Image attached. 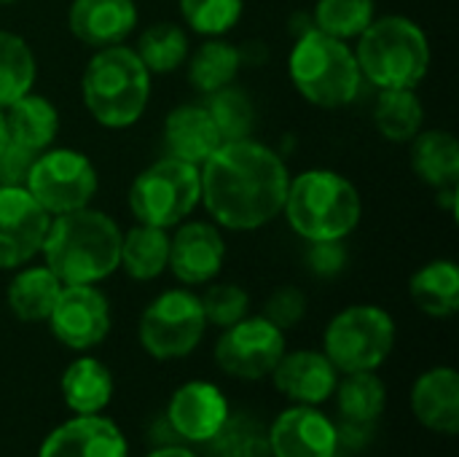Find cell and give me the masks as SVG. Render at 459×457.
<instances>
[{"mask_svg":"<svg viewBox=\"0 0 459 457\" xmlns=\"http://www.w3.org/2000/svg\"><path fill=\"white\" fill-rule=\"evenodd\" d=\"M199 175L202 205L221 229L255 232L282 215L290 183L288 164L255 137L221 143Z\"/></svg>","mask_w":459,"mask_h":457,"instance_id":"6da1fadb","label":"cell"},{"mask_svg":"<svg viewBox=\"0 0 459 457\" xmlns=\"http://www.w3.org/2000/svg\"><path fill=\"white\" fill-rule=\"evenodd\" d=\"M121 234L108 213L89 205L51 218L40 256L62 286H97L118 269Z\"/></svg>","mask_w":459,"mask_h":457,"instance_id":"7a4b0ae2","label":"cell"},{"mask_svg":"<svg viewBox=\"0 0 459 457\" xmlns=\"http://www.w3.org/2000/svg\"><path fill=\"white\" fill-rule=\"evenodd\" d=\"M282 215L307 242H342L358 229L363 199L358 186L342 172L312 167L290 175Z\"/></svg>","mask_w":459,"mask_h":457,"instance_id":"3957f363","label":"cell"},{"mask_svg":"<svg viewBox=\"0 0 459 457\" xmlns=\"http://www.w3.org/2000/svg\"><path fill=\"white\" fill-rule=\"evenodd\" d=\"M153 75L126 43L97 48L81 75V100L86 113L105 129L137 124L151 102Z\"/></svg>","mask_w":459,"mask_h":457,"instance_id":"277c9868","label":"cell"},{"mask_svg":"<svg viewBox=\"0 0 459 457\" xmlns=\"http://www.w3.org/2000/svg\"><path fill=\"white\" fill-rule=\"evenodd\" d=\"M352 48L363 81L377 89H417L430 70V40L425 30L401 13L374 16Z\"/></svg>","mask_w":459,"mask_h":457,"instance_id":"5b68a950","label":"cell"},{"mask_svg":"<svg viewBox=\"0 0 459 457\" xmlns=\"http://www.w3.org/2000/svg\"><path fill=\"white\" fill-rule=\"evenodd\" d=\"M288 75L296 92L315 108H347L363 86L355 48L315 27L304 30L290 48Z\"/></svg>","mask_w":459,"mask_h":457,"instance_id":"8992f818","label":"cell"},{"mask_svg":"<svg viewBox=\"0 0 459 457\" xmlns=\"http://www.w3.org/2000/svg\"><path fill=\"white\" fill-rule=\"evenodd\" d=\"M126 205L137 224L175 229L202 205L199 167L172 156L156 159L132 180Z\"/></svg>","mask_w":459,"mask_h":457,"instance_id":"52a82bcc","label":"cell"},{"mask_svg":"<svg viewBox=\"0 0 459 457\" xmlns=\"http://www.w3.org/2000/svg\"><path fill=\"white\" fill-rule=\"evenodd\" d=\"M395 347V321L377 304L344 307L325 326L323 353L342 374L377 372Z\"/></svg>","mask_w":459,"mask_h":457,"instance_id":"ba28073f","label":"cell"},{"mask_svg":"<svg viewBox=\"0 0 459 457\" xmlns=\"http://www.w3.org/2000/svg\"><path fill=\"white\" fill-rule=\"evenodd\" d=\"M24 189L54 218L89 207L100 189V175L86 154L51 145L32 159Z\"/></svg>","mask_w":459,"mask_h":457,"instance_id":"9c48e42d","label":"cell"},{"mask_svg":"<svg viewBox=\"0 0 459 457\" xmlns=\"http://www.w3.org/2000/svg\"><path fill=\"white\" fill-rule=\"evenodd\" d=\"M207 331L202 299L188 288H169L159 294L140 315V345L156 361H175L191 356Z\"/></svg>","mask_w":459,"mask_h":457,"instance_id":"30bf717a","label":"cell"},{"mask_svg":"<svg viewBox=\"0 0 459 457\" xmlns=\"http://www.w3.org/2000/svg\"><path fill=\"white\" fill-rule=\"evenodd\" d=\"M285 353V331L264 315L242 318L223 329L215 342V364L223 374L237 380H264L274 372Z\"/></svg>","mask_w":459,"mask_h":457,"instance_id":"8fae6325","label":"cell"},{"mask_svg":"<svg viewBox=\"0 0 459 457\" xmlns=\"http://www.w3.org/2000/svg\"><path fill=\"white\" fill-rule=\"evenodd\" d=\"M51 334L70 350L86 353L110 334V304L97 286H62L46 321Z\"/></svg>","mask_w":459,"mask_h":457,"instance_id":"7c38bea8","label":"cell"},{"mask_svg":"<svg viewBox=\"0 0 459 457\" xmlns=\"http://www.w3.org/2000/svg\"><path fill=\"white\" fill-rule=\"evenodd\" d=\"M51 215L24 186H0V269H19L40 256Z\"/></svg>","mask_w":459,"mask_h":457,"instance_id":"4fadbf2b","label":"cell"},{"mask_svg":"<svg viewBox=\"0 0 459 457\" xmlns=\"http://www.w3.org/2000/svg\"><path fill=\"white\" fill-rule=\"evenodd\" d=\"M226 261V240L221 226L212 221H183L169 234V264L167 269L183 286L212 283Z\"/></svg>","mask_w":459,"mask_h":457,"instance_id":"5bb4252c","label":"cell"},{"mask_svg":"<svg viewBox=\"0 0 459 457\" xmlns=\"http://www.w3.org/2000/svg\"><path fill=\"white\" fill-rule=\"evenodd\" d=\"M266 434L272 457L339 455V428L317 407L296 404L280 412Z\"/></svg>","mask_w":459,"mask_h":457,"instance_id":"9a60e30c","label":"cell"},{"mask_svg":"<svg viewBox=\"0 0 459 457\" xmlns=\"http://www.w3.org/2000/svg\"><path fill=\"white\" fill-rule=\"evenodd\" d=\"M229 417V399L212 382H186L167 404V423L183 442H210Z\"/></svg>","mask_w":459,"mask_h":457,"instance_id":"2e32d148","label":"cell"},{"mask_svg":"<svg viewBox=\"0 0 459 457\" xmlns=\"http://www.w3.org/2000/svg\"><path fill=\"white\" fill-rule=\"evenodd\" d=\"M38 457H129V444L113 420L75 415L43 439Z\"/></svg>","mask_w":459,"mask_h":457,"instance_id":"e0dca14e","label":"cell"},{"mask_svg":"<svg viewBox=\"0 0 459 457\" xmlns=\"http://www.w3.org/2000/svg\"><path fill=\"white\" fill-rule=\"evenodd\" d=\"M134 0H73L67 8V30L89 48L124 43L137 30Z\"/></svg>","mask_w":459,"mask_h":457,"instance_id":"ac0fdd59","label":"cell"},{"mask_svg":"<svg viewBox=\"0 0 459 457\" xmlns=\"http://www.w3.org/2000/svg\"><path fill=\"white\" fill-rule=\"evenodd\" d=\"M272 377L282 396L307 407H320L328 401L339 382V372L323 350H285Z\"/></svg>","mask_w":459,"mask_h":457,"instance_id":"d6986e66","label":"cell"},{"mask_svg":"<svg viewBox=\"0 0 459 457\" xmlns=\"http://www.w3.org/2000/svg\"><path fill=\"white\" fill-rule=\"evenodd\" d=\"M414 417L436 434L455 436L459 431V374L452 366H436L420 374L411 388Z\"/></svg>","mask_w":459,"mask_h":457,"instance_id":"ffe728a7","label":"cell"},{"mask_svg":"<svg viewBox=\"0 0 459 457\" xmlns=\"http://www.w3.org/2000/svg\"><path fill=\"white\" fill-rule=\"evenodd\" d=\"M221 143L223 140L204 105H178L164 119V148L172 159L202 167Z\"/></svg>","mask_w":459,"mask_h":457,"instance_id":"44dd1931","label":"cell"},{"mask_svg":"<svg viewBox=\"0 0 459 457\" xmlns=\"http://www.w3.org/2000/svg\"><path fill=\"white\" fill-rule=\"evenodd\" d=\"M3 113L13 145L30 154H40L54 145L59 135V110L48 97L27 92L19 100H13L8 108H3Z\"/></svg>","mask_w":459,"mask_h":457,"instance_id":"7402d4cb","label":"cell"},{"mask_svg":"<svg viewBox=\"0 0 459 457\" xmlns=\"http://www.w3.org/2000/svg\"><path fill=\"white\" fill-rule=\"evenodd\" d=\"M409 145L411 170L422 183L433 189L459 186V143L452 132L420 129V135Z\"/></svg>","mask_w":459,"mask_h":457,"instance_id":"603a6c76","label":"cell"},{"mask_svg":"<svg viewBox=\"0 0 459 457\" xmlns=\"http://www.w3.org/2000/svg\"><path fill=\"white\" fill-rule=\"evenodd\" d=\"M59 294H62V280L46 264L40 267L24 264L8 283L5 302H8V310L22 323H43L48 321Z\"/></svg>","mask_w":459,"mask_h":457,"instance_id":"cb8c5ba5","label":"cell"},{"mask_svg":"<svg viewBox=\"0 0 459 457\" xmlns=\"http://www.w3.org/2000/svg\"><path fill=\"white\" fill-rule=\"evenodd\" d=\"M169 264V229L137 224L121 234L118 267L137 283H151L167 272Z\"/></svg>","mask_w":459,"mask_h":457,"instance_id":"d4e9b609","label":"cell"},{"mask_svg":"<svg viewBox=\"0 0 459 457\" xmlns=\"http://www.w3.org/2000/svg\"><path fill=\"white\" fill-rule=\"evenodd\" d=\"M62 399L75 415H100L113 399V374L97 358H75L62 374Z\"/></svg>","mask_w":459,"mask_h":457,"instance_id":"484cf974","label":"cell"},{"mask_svg":"<svg viewBox=\"0 0 459 457\" xmlns=\"http://www.w3.org/2000/svg\"><path fill=\"white\" fill-rule=\"evenodd\" d=\"M409 296L425 315L452 318L459 310V267L452 259L420 267L409 280Z\"/></svg>","mask_w":459,"mask_h":457,"instance_id":"4316f807","label":"cell"},{"mask_svg":"<svg viewBox=\"0 0 459 457\" xmlns=\"http://www.w3.org/2000/svg\"><path fill=\"white\" fill-rule=\"evenodd\" d=\"M374 124L390 143H411L425 124V105L414 89H379Z\"/></svg>","mask_w":459,"mask_h":457,"instance_id":"83f0119b","label":"cell"},{"mask_svg":"<svg viewBox=\"0 0 459 457\" xmlns=\"http://www.w3.org/2000/svg\"><path fill=\"white\" fill-rule=\"evenodd\" d=\"M242 67V51L239 46L223 40V38H207L188 62V83L199 94H212L229 83H234L237 73Z\"/></svg>","mask_w":459,"mask_h":457,"instance_id":"f1b7e54d","label":"cell"},{"mask_svg":"<svg viewBox=\"0 0 459 457\" xmlns=\"http://www.w3.org/2000/svg\"><path fill=\"white\" fill-rule=\"evenodd\" d=\"M151 75L175 73L191 51L188 32L175 22H153L137 35V46H132Z\"/></svg>","mask_w":459,"mask_h":457,"instance_id":"f546056e","label":"cell"},{"mask_svg":"<svg viewBox=\"0 0 459 457\" xmlns=\"http://www.w3.org/2000/svg\"><path fill=\"white\" fill-rule=\"evenodd\" d=\"M333 393L339 399V412L344 423L371 426L382 417L387 407V391H385V382L377 377V372L344 374V380L336 382Z\"/></svg>","mask_w":459,"mask_h":457,"instance_id":"4dcf8cb0","label":"cell"},{"mask_svg":"<svg viewBox=\"0 0 459 457\" xmlns=\"http://www.w3.org/2000/svg\"><path fill=\"white\" fill-rule=\"evenodd\" d=\"M35 78L38 59L30 43L11 30H0V108L32 92Z\"/></svg>","mask_w":459,"mask_h":457,"instance_id":"1f68e13d","label":"cell"},{"mask_svg":"<svg viewBox=\"0 0 459 457\" xmlns=\"http://www.w3.org/2000/svg\"><path fill=\"white\" fill-rule=\"evenodd\" d=\"M218 135L223 143L229 140H245V137H253V129H255V102L253 97L237 86V83H229L212 94H207V102H204Z\"/></svg>","mask_w":459,"mask_h":457,"instance_id":"d6a6232c","label":"cell"},{"mask_svg":"<svg viewBox=\"0 0 459 457\" xmlns=\"http://www.w3.org/2000/svg\"><path fill=\"white\" fill-rule=\"evenodd\" d=\"M374 0H317L312 22L315 30L350 43L360 38V32L374 22Z\"/></svg>","mask_w":459,"mask_h":457,"instance_id":"836d02e7","label":"cell"},{"mask_svg":"<svg viewBox=\"0 0 459 457\" xmlns=\"http://www.w3.org/2000/svg\"><path fill=\"white\" fill-rule=\"evenodd\" d=\"M210 450L215 457H272L269 455V434L253 415H231L210 439Z\"/></svg>","mask_w":459,"mask_h":457,"instance_id":"e575fe53","label":"cell"},{"mask_svg":"<svg viewBox=\"0 0 459 457\" xmlns=\"http://www.w3.org/2000/svg\"><path fill=\"white\" fill-rule=\"evenodd\" d=\"M245 11V0H180V16L191 32L204 38H223L231 32Z\"/></svg>","mask_w":459,"mask_h":457,"instance_id":"d590c367","label":"cell"},{"mask_svg":"<svg viewBox=\"0 0 459 457\" xmlns=\"http://www.w3.org/2000/svg\"><path fill=\"white\" fill-rule=\"evenodd\" d=\"M202 299V310L207 318V326H218V329H229L234 323H239L242 318H247L250 310V296L245 288L234 286V283H212Z\"/></svg>","mask_w":459,"mask_h":457,"instance_id":"8d00e7d4","label":"cell"},{"mask_svg":"<svg viewBox=\"0 0 459 457\" xmlns=\"http://www.w3.org/2000/svg\"><path fill=\"white\" fill-rule=\"evenodd\" d=\"M307 315V296L301 288L296 286H282L277 288L269 299H266V307H264V318L272 321L277 329L288 331V329H296Z\"/></svg>","mask_w":459,"mask_h":457,"instance_id":"74e56055","label":"cell"},{"mask_svg":"<svg viewBox=\"0 0 459 457\" xmlns=\"http://www.w3.org/2000/svg\"><path fill=\"white\" fill-rule=\"evenodd\" d=\"M307 267L317 277H336L347 267V250L342 242H309Z\"/></svg>","mask_w":459,"mask_h":457,"instance_id":"f35d334b","label":"cell"},{"mask_svg":"<svg viewBox=\"0 0 459 457\" xmlns=\"http://www.w3.org/2000/svg\"><path fill=\"white\" fill-rule=\"evenodd\" d=\"M38 154H30L19 145H8L3 154H0V186H24L27 180V172H30V164Z\"/></svg>","mask_w":459,"mask_h":457,"instance_id":"ab89813d","label":"cell"},{"mask_svg":"<svg viewBox=\"0 0 459 457\" xmlns=\"http://www.w3.org/2000/svg\"><path fill=\"white\" fill-rule=\"evenodd\" d=\"M148 457H199L196 453H191L188 447H175V444H169V447H159V450H153Z\"/></svg>","mask_w":459,"mask_h":457,"instance_id":"60d3db41","label":"cell"},{"mask_svg":"<svg viewBox=\"0 0 459 457\" xmlns=\"http://www.w3.org/2000/svg\"><path fill=\"white\" fill-rule=\"evenodd\" d=\"M11 145V137H8V124H5V113L0 108V154Z\"/></svg>","mask_w":459,"mask_h":457,"instance_id":"b9f144b4","label":"cell"},{"mask_svg":"<svg viewBox=\"0 0 459 457\" xmlns=\"http://www.w3.org/2000/svg\"><path fill=\"white\" fill-rule=\"evenodd\" d=\"M11 3H16V0H0V5H11Z\"/></svg>","mask_w":459,"mask_h":457,"instance_id":"7bdbcfd3","label":"cell"}]
</instances>
